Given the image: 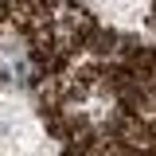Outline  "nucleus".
Returning a JSON list of instances; mask_svg holds the SVG:
<instances>
[{"label":"nucleus","mask_w":156,"mask_h":156,"mask_svg":"<svg viewBox=\"0 0 156 156\" xmlns=\"http://www.w3.org/2000/svg\"><path fill=\"white\" fill-rule=\"evenodd\" d=\"M39 113L62 156H156V43L94 31L39 82Z\"/></svg>","instance_id":"1"}]
</instances>
